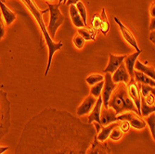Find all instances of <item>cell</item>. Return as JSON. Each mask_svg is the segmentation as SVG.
Segmentation results:
<instances>
[{
  "mask_svg": "<svg viewBox=\"0 0 155 154\" xmlns=\"http://www.w3.org/2000/svg\"><path fill=\"white\" fill-rule=\"evenodd\" d=\"M130 75L127 72V70H126L125 66L124 65V63L116 70V71L111 74V79H112V82H114L115 85L119 83H124V84H127L130 80Z\"/></svg>",
  "mask_w": 155,
  "mask_h": 154,
  "instance_id": "15",
  "label": "cell"
},
{
  "mask_svg": "<svg viewBox=\"0 0 155 154\" xmlns=\"http://www.w3.org/2000/svg\"><path fill=\"white\" fill-rule=\"evenodd\" d=\"M77 34H80L84 40H87V41H93L96 39V36H97V32L95 30H93L92 28H87V27L78 28Z\"/></svg>",
  "mask_w": 155,
  "mask_h": 154,
  "instance_id": "23",
  "label": "cell"
},
{
  "mask_svg": "<svg viewBox=\"0 0 155 154\" xmlns=\"http://www.w3.org/2000/svg\"><path fill=\"white\" fill-rule=\"evenodd\" d=\"M73 43L77 49H82L84 46V43H86V40H84L80 34H76L73 38Z\"/></svg>",
  "mask_w": 155,
  "mask_h": 154,
  "instance_id": "31",
  "label": "cell"
},
{
  "mask_svg": "<svg viewBox=\"0 0 155 154\" xmlns=\"http://www.w3.org/2000/svg\"><path fill=\"white\" fill-rule=\"evenodd\" d=\"M140 87V115L146 117L155 111V88L148 85Z\"/></svg>",
  "mask_w": 155,
  "mask_h": 154,
  "instance_id": "5",
  "label": "cell"
},
{
  "mask_svg": "<svg viewBox=\"0 0 155 154\" xmlns=\"http://www.w3.org/2000/svg\"><path fill=\"white\" fill-rule=\"evenodd\" d=\"M97 100L95 97H93L92 95H88L84 99V100L82 101V103L77 107L76 109V115L77 117H84L86 115H88L90 113V111L93 110Z\"/></svg>",
  "mask_w": 155,
  "mask_h": 154,
  "instance_id": "11",
  "label": "cell"
},
{
  "mask_svg": "<svg viewBox=\"0 0 155 154\" xmlns=\"http://www.w3.org/2000/svg\"><path fill=\"white\" fill-rule=\"evenodd\" d=\"M80 1V0H67V2H66V5L67 6H71V5H75L76 2Z\"/></svg>",
  "mask_w": 155,
  "mask_h": 154,
  "instance_id": "38",
  "label": "cell"
},
{
  "mask_svg": "<svg viewBox=\"0 0 155 154\" xmlns=\"http://www.w3.org/2000/svg\"><path fill=\"white\" fill-rule=\"evenodd\" d=\"M123 136H124V133L121 131V129L117 125V126H115L114 129L111 130V132H110V134L109 136V138L112 141H119L122 139Z\"/></svg>",
  "mask_w": 155,
  "mask_h": 154,
  "instance_id": "29",
  "label": "cell"
},
{
  "mask_svg": "<svg viewBox=\"0 0 155 154\" xmlns=\"http://www.w3.org/2000/svg\"><path fill=\"white\" fill-rule=\"evenodd\" d=\"M62 2H63V0H59V3H60L61 5V3H62Z\"/></svg>",
  "mask_w": 155,
  "mask_h": 154,
  "instance_id": "40",
  "label": "cell"
},
{
  "mask_svg": "<svg viewBox=\"0 0 155 154\" xmlns=\"http://www.w3.org/2000/svg\"><path fill=\"white\" fill-rule=\"evenodd\" d=\"M108 108H111L117 115L127 110L135 111L138 114L134 102L129 97L127 91H126L125 84L124 83H119L116 85V87L112 92L110 99L109 100Z\"/></svg>",
  "mask_w": 155,
  "mask_h": 154,
  "instance_id": "3",
  "label": "cell"
},
{
  "mask_svg": "<svg viewBox=\"0 0 155 154\" xmlns=\"http://www.w3.org/2000/svg\"><path fill=\"white\" fill-rule=\"evenodd\" d=\"M47 1L48 2V1H53V0H47Z\"/></svg>",
  "mask_w": 155,
  "mask_h": 154,
  "instance_id": "42",
  "label": "cell"
},
{
  "mask_svg": "<svg viewBox=\"0 0 155 154\" xmlns=\"http://www.w3.org/2000/svg\"><path fill=\"white\" fill-rule=\"evenodd\" d=\"M118 126L119 128L121 129V131L124 134V133H127L129 132L131 126H130V124L127 121H119L118 123Z\"/></svg>",
  "mask_w": 155,
  "mask_h": 154,
  "instance_id": "32",
  "label": "cell"
},
{
  "mask_svg": "<svg viewBox=\"0 0 155 154\" xmlns=\"http://www.w3.org/2000/svg\"><path fill=\"white\" fill-rule=\"evenodd\" d=\"M69 14H70V17H71V20L74 23V25L76 28H82V27H86L82 21V18L80 17L79 13L75 8V5H71L69 6Z\"/></svg>",
  "mask_w": 155,
  "mask_h": 154,
  "instance_id": "22",
  "label": "cell"
},
{
  "mask_svg": "<svg viewBox=\"0 0 155 154\" xmlns=\"http://www.w3.org/2000/svg\"><path fill=\"white\" fill-rule=\"evenodd\" d=\"M115 87H116V85L112 82L111 74H105V75H104V85H103L101 95L104 108H108L109 100L110 99V96H111L112 92H114V90L115 89Z\"/></svg>",
  "mask_w": 155,
  "mask_h": 154,
  "instance_id": "10",
  "label": "cell"
},
{
  "mask_svg": "<svg viewBox=\"0 0 155 154\" xmlns=\"http://www.w3.org/2000/svg\"><path fill=\"white\" fill-rule=\"evenodd\" d=\"M125 57L126 55H114L112 53H109V61L106 68L103 70V73L112 74L124 63Z\"/></svg>",
  "mask_w": 155,
  "mask_h": 154,
  "instance_id": "12",
  "label": "cell"
},
{
  "mask_svg": "<svg viewBox=\"0 0 155 154\" xmlns=\"http://www.w3.org/2000/svg\"><path fill=\"white\" fill-rule=\"evenodd\" d=\"M118 121H127L130 124V126L137 129V130H142L146 127V122L144 118L137 114L135 111L127 110L117 115Z\"/></svg>",
  "mask_w": 155,
  "mask_h": 154,
  "instance_id": "7",
  "label": "cell"
},
{
  "mask_svg": "<svg viewBox=\"0 0 155 154\" xmlns=\"http://www.w3.org/2000/svg\"><path fill=\"white\" fill-rule=\"evenodd\" d=\"M86 154H111V149L106 142H100L95 136Z\"/></svg>",
  "mask_w": 155,
  "mask_h": 154,
  "instance_id": "13",
  "label": "cell"
},
{
  "mask_svg": "<svg viewBox=\"0 0 155 154\" xmlns=\"http://www.w3.org/2000/svg\"><path fill=\"white\" fill-rule=\"evenodd\" d=\"M75 8L79 13L80 17L82 18V21L84 24V26L87 27V8L84 7V5L83 4V2L78 1L75 3Z\"/></svg>",
  "mask_w": 155,
  "mask_h": 154,
  "instance_id": "25",
  "label": "cell"
},
{
  "mask_svg": "<svg viewBox=\"0 0 155 154\" xmlns=\"http://www.w3.org/2000/svg\"><path fill=\"white\" fill-rule=\"evenodd\" d=\"M101 30L100 31L102 33L103 35H106L107 33L110 30V22L108 21L105 8H102L101 14Z\"/></svg>",
  "mask_w": 155,
  "mask_h": 154,
  "instance_id": "24",
  "label": "cell"
},
{
  "mask_svg": "<svg viewBox=\"0 0 155 154\" xmlns=\"http://www.w3.org/2000/svg\"><path fill=\"white\" fill-rule=\"evenodd\" d=\"M6 35V23L0 14V40L3 39Z\"/></svg>",
  "mask_w": 155,
  "mask_h": 154,
  "instance_id": "33",
  "label": "cell"
},
{
  "mask_svg": "<svg viewBox=\"0 0 155 154\" xmlns=\"http://www.w3.org/2000/svg\"><path fill=\"white\" fill-rule=\"evenodd\" d=\"M103 85H104V81L97 83V84H96V85H94V86H91L90 87V95L95 97L96 99L100 97L101 95Z\"/></svg>",
  "mask_w": 155,
  "mask_h": 154,
  "instance_id": "28",
  "label": "cell"
},
{
  "mask_svg": "<svg viewBox=\"0 0 155 154\" xmlns=\"http://www.w3.org/2000/svg\"><path fill=\"white\" fill-rule=\"evenodd\" d=\"M155 30V18H150V31H154Z\"/></svg>",
  "mask_w": 155,
  "mask_h": 154,
  "instance_id": "36",
  "label": "cell"
},
{
  "mask_svg": "<svg viewBox=\"0 0 155 154\" xmlns=\"http://www.w3.org/2000/svg\"><path fill=\"white\" fill-rule=\"evenodd\" d=\"M134 79L139 85H148L150 87H155V80L149 77L148 75L140 73L138 71H134Z\"/></svg>",
  "mask_w": 155,
  "mask_h": 154,
  "instance_id": "21",
  "label": "cell"
},
{
  "mask_svg": "<svg viewBox=\"0 0 155 154\" xmlns=\"http://www.w3.org/2000/svg\"><path fill=\"white\" fill-rule=\"evenodd\" d=\"M92 125L94 126V128H95V130H96V133L97 134L98 132L101 131V129L102 128V125L100 123H97V122H93L92 123Z\"/></svg>",
  "mask_w": 155,
  "mask_h": 154,
  "instance_id": "35",
  "label": "cell"
},
{
  "mask_svg": "<svg viewBox=\"0 0 155 154\" xmlns=\"http://www.w3.org/2000/svg\"><path fill=\"white\" fill-rule=\"evenodd\" d=\"M63 2H64V3L66 4V2H67V0H63Z\"/></svg>",
  "mask_w": 155,
  "mask_h": 154,
  "instance_id": "41",
  "label": "cell"
},
{
  "mask_svg": "<svg viewBox=\"0 0 155 154\" xmlns=\"http://www.w3.org/2000/svg\"><path fill=\"white\" fill-rule=\"evenodd\" d=\"M134 69L136 71H138L140 73H142L146 75H148L149 77L154 79L155 77V71H154V67L153 66H149L146 63H143L141 61H139L138 60L136 61L135 62V66H134Z\"/></svg>",
  "mask_w": 155,
  "mask_h": 154,
  "instance_id": "19",
  "label": "cell"
},
{
  "mask_svg": "<svg viewBox=\"0 0 155 154\" xmlns=\"http://www.w3.org/2000/svg\"><path fill=\"white\" fill-rule=\"evenodd\" d=\"M101 15L98 14H95L91 20V28L96 32L101 30Z\"/></svg>",
  "mask_w": 155,
  "mask_h": 154,
  "instance_id": "30",
  "label": "cell"
},
{
  "mask_svg": "<svg viewBox=\"0 0 155 154\" xmlns=\"http://www.w3.org/2000/svg\"><path fill=\"white\" fill-rule=\"evenodd\" d=\"M144 120L146 122V124H148L150 135H151L153 140H154L155 139V114H154V113L146 116L144 118Z\"/></svg>",
  "mask_w": 155,
  "mask_h": 154,
  "instance_id": "27",
  "label": "cell"
},
{
  "mask_svg": "<svg viewBox=\"0 0 155 154\" xmlns=\"http://www.w3.org/2000/svg\"><path fill=\"white\" fill-rule=\"evenodd\" d=\"M11 126V102L8 93L0 88V140L8 135Z\"/></svg>",
  "mask_w": 155,
  "mask_h": 154,
  "instance_id": "4",
  "label": "cell"
},
{
  "mask_svg": "<svg viewBox=\"0 0 155 154\" xmlns=\"http://www.w3.org/2000/svg\"><path fill=\"white\" fill-rule=\"evenodd\" d=\"M60 6L61 4H50L48 3V9L50 14V18H49V22L48 26L47 28V30L51 37V39L55 38L56 33H57L58 29L62 25V23L65 21L64 15L61 12L60 10Z\"/></svg>",
  "mask_w": 155,
  "mask_h": 154,
  "instance_id": "6",
  "label": "cell"
},
{
  "mask_svg": "<svg viewBox=\"0 0 155 154\" xmlns=\"http://www.w3.org/2000/svg\"><path fill=\"white\" fill-rule=\"evenodd\" d=\"M96 135L92 123L47 107L25 123L14 154H86Z\"/></svg>",
  "mask_w": 155,
  "mask_h": 154,
  "instance_id": "1",
  "label": "cell"
},
{
  "mask_svg": "<svg viewBox=\"0 0 155 154\" xmlns=\"http://www.w3.org/2000/svg\"><path fill=\"white\" fill-rule=\"evenodd\" d=\"M3 2H5L6 0H2ZM22 3L28 8V9L30 10V12L32 13V15L35 17V21H37L41 32L44 35L45 41H46V44L48 46V64H47V69H46V72H45V76H47L49 73V70L51 68V64H52V60H53V56L54 53L56 51H59L63 48V43L61 41L60 42H54L53 39H51L48 30H47V26L45 24V21L43 20V14L48 12V9L43 10L41 11L39 9V8L36 6V4L34 2V0H21Z\"/></svg>",
  "mask_w": 155,
  "mask_h": 154,
  "instance_id": "2",
  "label": "cell"
},
{
  "mask_svg": "<svg viewBox=\"0 0 155 154\" xmlns=\"http://www.w3.org/2000/svg\"><path fill=\"white\" fill-rule=\"evenodd\" d=\"M114 21L116 22V24L118 25L119 29H120V32L123 35V37L124 38V40L127 42V43L136 49L137 52H141V49L138 48V45L137 43V40H136V37L133 34V32L129 29V28L126 27L120 20L118 17H114Z\"/></svg>",
  "mask_w": 155,
  "mask_h": 154,
  "instance_id": "9",
  "label": "cell"
},
{
  "mask_svg": "<svg viewBox=\"0 0 155 154\" xmlns=\"http://www.w3.org/2000/svg\"><path fill=\"white\" fill-rule=\"evenodd\" d=\"M126 91H127V94L129 96V97L132 100V101L134 102L137 113L140 115V102H141V97H140V87L139 84H137L134 77L130 78L129 82L126 84Z\"/></svg>",
  "mask_w": 155,
  "mask_h": 154,
  "instance_id": "8",
  "label": "cell"
},
{
  "mask_svg": "<svg viewBox=\"0 0 155 154\" xmlns=\"http://www.w3.org/2000/svg\"><path fill=\"white\" fill-rule=\"evenodd\" d=\"M141 52H135L133 54H130V55H126V57L124 61V66L126 68V70H127V72L130 75V77H134V71H135V69H134V66H135V62L138 59L139 57V55Z\"/></svg>",
  "mask_w": 155,
  "mask_h": 154,
  "instance_id": "18",
  "label": "cell"
},
{
  "mask_svg": "<svg viewBox=\"0 0 155 154\" xmlns=\"http://www.w3.org/2000/svg\"><path fill=\"white\" fill-rule=\"evenodd\" d=\"M117 114L111 108H101V124L102 126H106L112 123H118Z\"/></svg>",
  "mask_w": 155,
  "mask_h": 154,
  "instance_id": "14",
  "label": "cell"
},
{
  "mask_svg": "<svg viewBox=\"0 0 155 154\" xmlns=\"http://www.w3.org/2000/svg\"><path fill=\"white\" fill-rule=\"evenodd\" d=\"M9 148L7 146H0V154H3L4 152H6Z\"/></svg>",
  "mask_w": 155,
  "mask_h": 154,
  "instance_id": "39",
  "label": "cell"
},
{
  "mask_svg": "<svg viewBox=\"0 0 155 154\" xmlns=\"http://www.w3.org/2000/svg\"><path fill=\"white\" fill-rule=\"evenodd\" d=\"M0 14H1L6 25L8 26L11 25L17 19L16 13L13 12L11 9H9L2 0H0Z\"/></svg>",
  "mask_w": 155,
  "mask_h": 154,
  "instance_id": "16",
  "label": "cell"
},
{
  "mask_svg": "<svg viewBox=\"0 0 155 154\" xmlns=\"http://www.w3.org/2000/svg\"><path fill=\"white\" fill-rule=\"evenodd\" d=\"M150 41L151 42V43H153V45L155 44V31H151L150 34Z\"/></svg>",
  "mask_w": 155,
  "mask_h": 154,
  "instance_id": "37",
  "label": "cell"
},
{
  "mask_svg": "<svg viewBox=\"0 0 155 154\" xmlns=\"http://www.w3.org/2000/svg\"><path fill=\"white\" fill-rule=\"evenodd\" d=\"M103 107V102H102V99L101 97H97V102L93 108V110L90 111V113L88 114L87 117V123H92L93 122H97L101 123V108Z\"/></svg>",
  "mask_w": 155,
  "mask_h": 154,
  "instance_id": "17",
  "label": "cell"
},
{
  "mask_svg": "<svg viewBox=\"0 0 155 154\" xmlns=\"http://www.w3.org/2000/svg\"><path fill=\"white\" fill-rule=\"evenodd\" d=\"M119 123V122H118ZM118 123H112L110 124H108L106 126H102L101 131L96 135V138L100 142H106V140L109 138V136L115 126L118 125Z\"/></svg>",
  "mask_w": 155,
  "mask_h": 154,
  "instance_id": "20",
  "label": "cell"
},
{
  "mask_svg": "<svg viewBox=\"0 0 155 154\" xmlns=\"http://www.w3.org/2000/svg\"><path fill=\"white\" fill-rule=\"evenodd\" d=\"M102 81H104V75L101 74H97V73L91 74L86 78V82L90 87L96 85V84L100 83V82H102Z\"/></svg>",
  "mask_w": 155,
  "mask_h": 154,
  "instance_id": "26",
  "label": "cell"
},
{
  "mask_svg": "<svg viewBox=\"0 0 155 154\" xmlns=\"http://www.w3.org/2000/svg\"><path fill=\"white\" fill-rule=\"evenodd\" d=\"M154 9H155V3H154V1H153V2H151L150 7V9H149V12H150V18H155Z\"/></svg>",
  "mask_w": 155,
  "mask_h": 154,
  "instance_id": "34",
  "label": "cell"
}]
</instances>
